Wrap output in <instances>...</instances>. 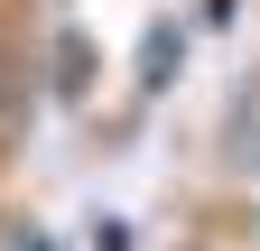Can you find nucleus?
<instances>
[{
	"label": "nucleus",
	"instance_id": "nucleus-1",
	"mask_svg": "<svg viewBox=\"0 0 260 251\" xmlns=\"http://www.w3.org/2000/svg\"><path fill=\"white\" fill-rule=\"evenodd\" d=\"M214 149H223V168H233V177H260V75H242V84H233Z\"/></svg>",
	"mask_w": 260,
	"mask_h": 251
},
{
	"label": "nucleus",
	"instance_id": "nucleus-2",
	"mask_svg": "<svg viewBox=\"0 0 260 251\" xmlns=\"http://www.w3.org/2000/svg\"><path fill=\"white\" fill-rule=\"evenodd\" d=\"M0 242H10V251H56V233H38V224H10Z\"/></svg>",
	"mask_w": 260,
	"mask_h": 251
},
{
	"label": "nucleus",
	"instance_id": "nucleus-3",
	"mask_svg": "<svg viewBox=\"0 0 260 251\" xmlns=\"http://www.w3.org/2000/svg\"><path fill=\"white\" fill-rule=\"evenodd\" d=\"M93 251H130V224H93Z\"/></svg>",
	"mask_w": 260,
	"mask_h": 251
}]
</instances>
